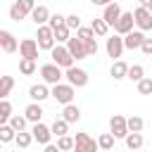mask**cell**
<instances>
[{"label":"cell","instance_id":"obj_38","mask_svg":"<svg viewBox=\"0 0 152 152\" xmlns=\"http://www.w3.org/2000/svg\"><path fill=\"white\" fill-rule=\"evenodd\" d=\"M76 36L83 38V40H93V38H95V31H93V26H81V28L76 31Z\"/></svg>","mask_w":152,"mask_h":152},{"label":"cell","instance_id":"obj_21","mask_svg":"<svg viewBox=\"0 0 152 152\" xmlns=\"http://www.w3.org/2000/svg\"><path fill=\"white\" fill-rule=\"evenodd\" d=\"M24 114H26V119H28L31 124H38V121L43 119V107H40V102H36V100H33V102L24 109Z\"/></svg>","mask_w":152,"mask_h":152},{"label":"cell","instance_id":"obj_35","mask_svg":"<svg viewBox=\"0 0 152 152\" xmlns=\"http://www.w3.org/2000/svg\"><path fill=\"white\" fill-rule=\"evenodd\" d=\"M142 76H145V69H142L140 64H133V66H128V76H126V78H131V81H135V83H138Z\"/></svg>","mask_w":152,"mask_h":152},{"label":"cell","instance_id":"obj_25","mask_svg":"<svg viewBox=\"0 0 152 152\" xmlns=\"http://www.w3.org/2000/svg\"><path fill=\"white\" fill-rule=\"evenodd\" d=\"M19 131H14L10 124H0V142H12Z\"/></svg>","mask_w":152,"mask_h":152},{"label":"cell","instance_id":"obj_36","mask_svg":"<svg viewBox=\"0 0 152 152\" xmlns=\"http://www.w3.org/2000/svg\"><path fill=\"white\" fill-rule=\"evenodd\" d=\"M138 93H140V95H152V78H145V76H142V78L138 81Z\"/></svg>","mask_w":152,"mask_h":152},{"label":"cell","instance_id":"obj_37","mask_svg":"<svg viewBox=\"0 0 152 152\" xmlns=\"http://www.w3.org/2000/svg\"><path fill=\"white\" fill-rule=\"evenodd\" d=\"M48 24H50V26H52V31H55V28H59V26H64V24H66V17L57 12V14H52V17H50V21H48Z\"/></svg>","mask_w":152,"mask_h":152},{"label":"cell","instance_id":"obj_19","mask_svg":"<svg viewBox=\"0 0 152 152\" xmlns=\"http://www.w3.org/2000/svg\"><path fill=\"white\" fill-rule=\"evenodd\" d=\"M50 17H52V14H50V10H48L45 5H36V7H33V12H31V19H33V24H36V26L48 24V21H50Z\"/></svg>","mask_w":152,"mask_h":152},{"label":"cell","instance_id":"obj_44","mask_svg":"<svg viewBox=\"0 0 152 152\" xmlns=\"http://www.w3.org/2000/svg\"><path fill=\"white\" fill-rule=\"evenodd\" d=\"M138 2H140V5H142V7H147V10H150V7H152V0H138Z\"/></svg>","mask_w":152,"mask_h":152},{"label":"cell","instance_id":"obj_6","mask_svg":"<svg viewBox=\"0 0 152 152\" xmlns=\"http://www.w3.org/2000/svg\"><path fill=\"white\" fill-rule=\"evenodd\" d=\"M64 78L74 88H83L88 83V71L86 69H78V66H69V69H64Z\"/></svg>","mask_w":152,"mask_h":152},{"label":"cell","instance_id":"obj_14","mask_svg":"<svg viewBox=\"0 0 152 152\" xmlns=\"http://www.w3.org/2000/svg\"><path fill=\"white\" fill-rule=\"evenodd\" d=\"M142 40H145V33H142L140 28H138V31H128V33L124 36V45H126V50H140Z\"/></svg>","mask_w":152,"mask_h":152},{"label":"cell","instance_id":"obj_41","mask_svg":"<svg viewBox=\"0 0 152 152\" xmlns=\"http://www.w3.org/2000/svg\"><path fill=\"white\" fill-rule=\"evenodd\" d=\"M86 48H88V55H97V40H86Z\"/></svg>","mask_w":152,"mask_h":152},{"label":"cell","instance_id":"obj_16","mask_svg":"<svg viewBox=\"0 0 152 152\" xmlns=\"http://www.w3.org/2000/svg\"><path fill=\"white\" fill-rule=\"evenodd\" d=\"M31 133H33V138H36V142H38V145H48V142H50V135H55V133H52V128H48V126H45V124H40V121H38V124H33V131H31Z\"/></svg>","mask_w":152,"mask_h":152},{"label":"cell","instance_id":"obj_1","mask_svg":"<svg viewBox=\"0 0 152 152\" xmlns=\"http://www.w3.org/2000/svg\"><path fill=\"white\" fill-rule=\"evenodd\" d=\"M36 40H38L40 50H52V48H55V43H57L52 26H50V24H40V26H38V31H36Z\"/></svg>","mask_w":152,"mask_h":152},{"label":"cell","instance_id":"obj_7","mask_svg":"<svg viewBox=\"0 0 152 152\" xmlns=\"http://www.w3.org/2000/svg\"><path fill=\"white\" fill-rule=\"evenodd\" d=\"M109 131L114 133V138H126L131 131H128V119L121 116V114H114L109 119Z\"/></svg>","mask_w":152,"mask_h":152},{"label":"cell","instance_id":"obj_45","mask_svg":"<svg viewBox=\"0 0 152 152\" xmlns=\"http://www.w3.org/2000/svg\"><path fill=\"white\" fill-rule=\"evenodd\" d=\"M150 12H152V7H150Z\"/></svg>","mask_w":152,"mask_h":152},{"label":"cell","instance_id":"obj_4","mask_svg":"<svg viewBox=\"0 0 152 152\" xmlns=\"http://www.w3.org/2000/svg\"><path fill=\"white\" fill-rule=\"evenodd\" d=\"M40 76H43V81H45L48 86H55V83H59V81L64 78V71H62L59 64L50 62V64H43V66H40Z\"/></svg>","mask_w":152,"mask_h":152},{"label":"cell","instance_id":"obj_32","mask_svg":"<svg viewBox=\"0 0 152 152\" xmlns=\"http://www.w3.org/2000/svg\"><path fill=\"white\" fill-rule=\"evenodd\" d=\"M26 121H28V119H26V114H24V116H19V114H12L7 124H10L14 131H24V128H26Z\"/></svg>","mask_w":152,"mask_h":152},{"label":"cell","instance_id":"obj_33","mask_svg":"<svg viewBox=\"0 0 152 152\" xmlns=\"http://www.w3.org/2000/svg\"><path fill=\"white\" fill-rule=\"evenodd\" d=\"M114 133H102L100 138H97V145H100V150H112L114 147Z\"/></svg>","mask_w":152,"mask_h":152},{"label":"cell","instance_id":"obj_24","mask_svg":"<svg viewBox=\"0 0 152 152\" xmlns=\"http://www.w3.org/2000/svg\"><path fill=\"white\" fill-rule=\"evenodd\" d=\"M19 71H21L24 76L36 74V59H33V57H21V62H19Z\"/></svg>","mask_w":152,"mask_h":152},{"label":"cell","instance_id":"obj_17","mask_svg":"<svg viewBox=\"0 0 152 152\" xmlns=\"http://www.w3.org/2000/svg\"><path fill=\"white\" fill-rule=\"evenodd\" d=\"M28 97L36 100V102H43L48 97H52V90H48V83H36L28 88Z\"/></svg>","mask_w":152,"mask_h":152},{"label":"cell","instance_id":"obj_5","mask_svg":"<svg viewBox=\"0 0 152 152\" xmlns=\"http://www.w3.org/2000/svg\"><path fill=\"white\" fill-rule=\"evenodd\" d=\"M52 97H55V102H59V104H69L71 100H74V86L71 83H55L52 86Z\"/></svg>","mask_w":152,"mask_h":152},{"label":"cell","instance_id":"obj_15","mask_svg":"<svg viewBox=\"0 0 152 152\" xmlns=\"http://www.w3.org/2000/svg\"><path fill=\"white\" fill-rule=\"evenodd\" d=\"M0 48H2V52H7V55H12V52H17L19 50V43H17V38L10 33V31H0Z\"/></svg>","mask_w":152,"mask_h":152},{"label":"cell","instance_id":"obj_2","mask_svg":"<svg viewBox=\"0 0 152 152\" xmlns=\"http://www.w3.org/2000/svg\"><path fill=\"white\" fill-rule=\"evenodd\" d=\"M50 57H52V62H55V64H59L62 69L74 66V59H76V57L69 52V48H64V45H59V43L50 50Z\"/></svg>","mask_w":152,"mask_h":152},{"label":"cell","instance_id":"obj_8","mask_svg":"<svg viewBox=\"0 0 152 152\" xmlns=\"http://www.w3.org/2000/svg\"><path fill=\"white\" fill-rule=\"evenodd\" d=\"M66 48H69V52H71L76 59H86V57H90V55H88V48H86V40L78 38V36H71V38L66 40Z\"/></svg>","mask_w":152,"mask_h":152},{"label":"cell","instance_id":"obj_43","mask_svg":"<svg viewBox=\"0 0 152 152\" xmlns=\"http://www.w3.org/2000/svg\"><path fill=\"white\" fill-rule=\"evenodd\" d=\"M93 5H97V7H104V5H109V2H114V0H90Z\"/></svg>","mask_w":152,"mask_h":152},{"label":"cell","instance_id":"obj_13","mask_svg":"<svg viewBox=\"0 0 152 152\" xmlns=\"http://www.w3.org/2000/svg\"><path fill=\"white\" fill-rule=\"evenodd\" d=\"M133 24H135V17H133V12H124V14L119 17V21H116L114 31H116V33H121V36H126L128 31H133Z\"/></svg>","mask_w":152,"mask_h":152},{"label":"cell","instance_id":"obj_31","mask_svg":"<svg viewBox=\"0 0 152 152\" xmlns=\"http://www.w3.org/2000/svg\"><path fill=\"white\" fill-rule=\"evenodd\" d=\"M12 88H14V78L12 76H2V81H0V100L7 97L12 93Z\"/></svg>","mask_w":152,"mask_h":152},{"label":"cell","instance_id":"obj_22","mask_svg":"<svg viewBox=\"0 0 152 152\" xmlns=\"http://www.w3.org/2000/svg\"><path fill=\"white\" fill-rule=\"evenodd\" d=\"M62 116H64L69 124H76V121L81 119V109H78V104H74V102L64 104V109H62Z\"/></svg>","mask_w":152,"mask_h":152},{"label":"cell","instance_id":"obj_12","mask_svg":"<svg viewBox=\"0 0 152 152\" xmlns=\"http://www.w3.org/2000/svg\"><path fill=\"white\" fill-rule=\"evenodd\" d=\"M38 50H40V45H38V40L36 38H24L21 43H19V55L21 57H38Z\"/></svg>","mask_w":152,"mask_h":152},{"label":"cell","instance_id":"obj_10","mask_svg":"<svg viewBox=\"0 0 152 152\" xmlns=\"http://www.w3.org/2000/svg\"><path fill=\"white\" fill-rule=\"evenodd\" d=\"M124 38H121V33H116V36H112V38H107V55L112 57V59H119L121 57V52H124Z\"/></svg>","mask_w":152,"mask_h":152},{"label":"cell","instance_id":"obj_9","mask_svg":"<svg viewBox=\"0 0 152 152\" xmlns=\"http://www.w3.org/2000/svg\"><path fill=\"white\" fill-rule=\"evenodd\" d=\"M133 17H135V26H138L140 31H150V28H152V12H150L147 7L138 5L135 12H133Z\"/></svg>","mask_w":152,"mask_h":152},{"label":"cell","instance_id":"obj_30","mask_svg":"<svg viewBox=\"0 0 152 152\" xmlns=\"http://www.w3.org/2000/svg\"><path fill=\"white\" fill-rule=\"evenodd\" d=\"M93 31H95V36H107V31H109V24L104 21V17H100V19H93Z\"/></svg>","mask_w":152,"mask_h":152},{"label":"cell","instance_id":"obj_42","mask_svg":"<svg viewBox=\"0 0 152 152\" xmlns=\"http://www.w3.org/2000/svg\"><path fill=\"white\" fill-rule=\"evenodd\" d=\"M140 50H142L145 55H152V38H145L142 45H140Z\"/></svg>","mask_w":152,"mask_h":152},{"label":"cell","instance_id":"obj_23","mask_svg":"<svg viewBox=\"0 0 152 152\" xmlns=\"http://www.w3.org/2000/svg\"><path fill=\"white\" fill-rule=\"evenodd\" d=\"M124 140H126V147H128V150H140V147H142V135H140V131H131Z\"/></svg>","mask_w":152,"mask_h":152},{"label":"cell","instance_id":"obj_27","mask_svg":"<svg viewBox=\"0 0 152 152\" xmlns=\"http://www.w3.org/2000/svg\"><path fill=\"white\" fill-rule=\"evenodd\" d=\"M33 140H36V138H33V133H26V131H19V133H17V138H14L17 147H21V150H26Z\"/></svg>","mask_w":152,"mask_h":152},{"label":"cell","instance_id":"obj_3","mask_svg":"<svg viewBox=\"0 0 152 152\" xmlns=\"http://www.w3.org/2000/svg\"><path fill=\"white\" fill-rule=\"evenodd\" d=\"M33 7H36V0H17L10 7V19L12 21H21L33 12Z\"/></svg>","mask_w":152,"mask_h":152},{"label":"cell","instance_id":"obj_20","mask_svg":"<svg viewBox=\"0 0 152 152\" xmlns=\"http://www.w3.org/2000/svg\"><path fill=\"white\" fill-rule=\"evenodd\" d=\"M109 76H112L114 81L126 78V76H128V64L121 62V59H114V64H112V69H109Z\"/></svg>","mask_w":152,"mask_h":152},{"label":"cell","instance_id":"obj_39","mask_svg":"<svg viewBox=\"0 0 152 152\" xmlns=\"http://www.w3.org/2000/svg\"><path fill=\"white\" fill-rule=\"evenodd\" d=\"M145 121L140 116H128V131H142Z\"/></svg>","mask_w":152,"mask_h":152},{"label":"cell","instance_id":"obj_29","mask_svg":"<svg viewBox=\"0 0 152 152\" xmlns=\"http://www.w3.org/2000/svg\"><path fill=\"white\" fill-rule=\"evenodd\" d=\"M57 147H59V152L74 150V147H76V138H71V135H59V138H57Z\"/></svg>","mask_w":152,"mask_h":152},{"label":"cell","instance_id":"obj_18","mask_svg":"<svg viewBox=\"0 0 152 152\" xmlns=\"http://www.w3.org/2000/svg\"><path fill=\"white\" fill-rule=\"evenodd\" d=\"M124 12H121V7L116 5V2H109V5H104V12H102V17H104V21L109 24V26H116V21H119V17H121Z\"/></svg>","mask_w":152,"mask_h":152},{"label":"cell","instance_id":"obj_26","mask_svg":"<svg viewBox=\"0 0 152 152\" xmlns=\"http://www.w3.org/2000/svg\"><path fill=\"white\" fill-rule=\"evenodd\" d=\"M50 128H52V133H55L57 138H59V135H66V133H69V121H66L64 116H62V119H55V124H52Z\"/></svg>","mask_w":152,"mask_h":152},{"label":"cell","instance_id":"obj_34","mask_svg":"<svg viewBox=\"0 0 152 152\" xmlns=\"http://www.w3.org/2000/svg\"><path fill=\"white\" fill-rule=\"evenodd\" d=\"M55 38H57V43H66L69 38H71V28L64 24V26H59V28H55Z\"/></svg>","mask_w":152,"mask_h":152},{"label":"cell","instance_id":"obj_28","mask_svg":"<svg viewBox=\"0 0 152 152\" xmlns=\"http://www.w3.org/2000/svg\"><path fill=\"white\" fill-rule=\"evenodd\" d=\"M10 116H12V104H10L7 97H2L0 100V124H7Z\"/></svg>","mask_w":152,"mask_h":152},{"label":"cell","instance_id":"obj_40","mask_svg":"<svg viewBox=\"0 0 152 152\" xmlns=\"http://www.w3.org/2000/svg\"><path fill=\"white\" fill-rule=\"evenodd\" d=\"M66 26H69L71 31H78V28H81V17H78V14H69V17H66Z\"/></svg>","mask_w":152,"mask_h":152},{"label":"cell","instance_id":"obj_11","mask_svg":"<svg viewBox=\"0 0 152 152\" xmlns=\"http://www.w3.org/2000/svg\"><path fill=\"white\" fill-rule=\"evenodd\" d=\"M97 147H100V145H97L88 133H76V147H74L76 152H95Z\"/></svg>","mask_w":152,"mask_h":152}]
</instances>
